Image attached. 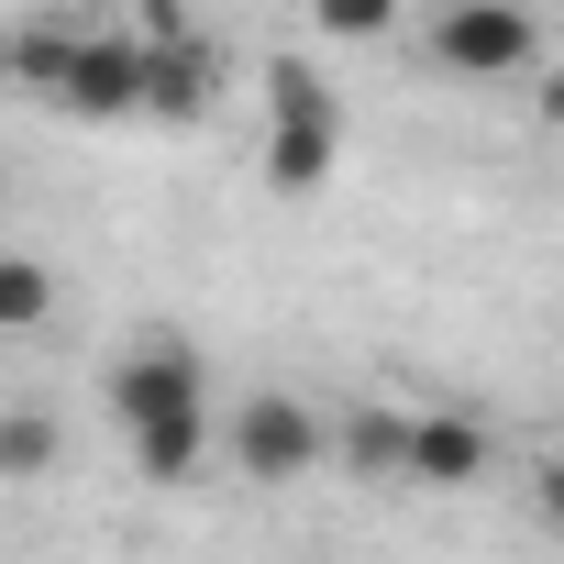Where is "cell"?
<instances>
[{
    "mask_svg": "<svg viewBox=\"0 0 564 564\" xmlns=\"http://www.w3.org/2000/svg\"><path fill=\"white\" fill-rule=\"evenodd\" d=\"M542 509H553V520H564V454H553V465H542Z\"/></svg>",
    "mask_w": 564,
    "mask_h": 564,
    "instance_id": "5bb4252c",
    "label": "cell"
},
{
    "mask_svg": "<svg viewBox=\"0 0 564 564\" xmlns=\"http://www.w3.org/2000/svg\"><path fill=\"white\" fill-rule=\"evenodd\" d=\"M56 311V276L34 265V254H0V344H12V333H34Z\"/></svg>",
    "mask_w": 564,
    "mask_h": 564,
    "instance_id": "7c38bea8",
    "label": "cell"
},
{
    "mask_svg": "<svg viewBox=\"0 0 564 564\" xmlns=\"http://www.w3.org/2000/svg\"><path fill=\"white\" fill-rule=\"evenodd\" d=\"M311 23H322L333 45H388V34H399V0H311Z\"/></svg>",
    "mask_w": 564,
    "mask_h": 564,
    "instance_id": "4fadbf2b",
    "label": "cell"
},
{
    "mask_svg": "<svg viewBox=\"0 0 564 564\" xmlns=\"http://www.w3.org/2000/svg\"><path fill=\"white\" fill-rule=\"evenodd\" d=\"M133 67H144V45H133V34L78 23V34H67V56H56V78H45V111H67V122L111 133V122H133Z\"/></svg>",
    "mask_w": 564,
    "mask_h": 564,
    "instance_id": "5b68a950",
    "label": "cell"
},
{
    "mask_svg": "<svg viewBox=\"0 0 564 564\" xmlns=\"http://www.w3.org/2000/svg\"><path fill=\"white\" fill-rule=\"evenodd\" d=\"M476 476H487V421L410 410V487H476Z\"/></svg>",
    "mask_w": 564,
    "mask_h": 564,
    "instance_id": "52a82bcc",
    "label": "cell"
},
{
    "mask_svg": "<svg viewBox=\"0 0 564 564\" xmlns=\"http://www.w3.org/2000/svg\"><path fill=\"white\" fill-rule=\"evenodd\" d=\"M333 465L366 476V487H410V421H399V410H355V421H333Z\"/></svg>",
    "mask_w": 564,
    "mask_h": 564,
    "instance_id": "ba28073f",
    "label": "cell"
},
{
    "mask_svg": "<svg viewBox=\"0 0 564 564\" xmlns=\"http://www.w3.org/2000/svg\"><path fill=\"white\" fill-rule=\"evenodd\" d=\"M421 45H432L454 78H531V67H542V23H531V0H443Z\"/></svg>",
    "mask_w": 564,
    "mask_h": 564,
    "instance_id": "277c9868",
    "label": "cell"
},
{
    "mask_svg": "<svg viewBox=\"0 0 564 564\" xmlns=\"http://www.w3.org/2000/svg\"><path fill=\"white\" fill-rule=\"evenodd\" d=\"M221 454H232L243 487H300V476H322L333 421H322L311 399H289V388H254V399L221 421Z\"/></svg>",
    "mask_w": 564,
    "mask_h": 564,
    "instance_id": "7a4b0ae2",
    "label": "cell"
},
{
    "mask_svg": "<svg viewBox=\"0 0 564 564\" xmlns=\"http://www.w3.org/2000/svg\"><path fill=\"white\" fill-rule=\"evenodd\" d=\"M133 45H144V67H133V122H155V133H188L199 111H210V45L188 34V12L177 0H144V23H133Z\"/></svg>",
    "mask_w": 564,
    "mask_h": 564,
    "instance_id": "3957f363",
    "label": "cell"
},
{
    "mask_svg": "<svg viewBox=\"0 0 564 564\" xmlns=\"http://www.w3.org/2000/svg\"><path fill=\"white\" fill-rule=\"evenodd\" d=\"M344 166V100L311 56H265V188L276 199H311Z\"/></svg>",
    "mask_w": 564,
    "mask_h": 564,
    "instance_id": "6da1fadb",
    "label": "cell"
},
{
    "mask_svg": "<svg viewBox=\"0 0 564 564\" xmlns=\"http://www.w3.org/2000/svg\"><path fill=\"white\" fill-rule=\"evenodd\" d=\"M56 454H67V432H56L45 410H0V476H12V487L56 476Z\"/></svg>",
    "mask_w": 564,
    "mask_h": 564,
    "instance_id": "30bf717a",
    "label": "cell"
},
{
    "mask_svg": "<svg viewBox=\"0 0 564 564\" xmlns=\"http://www.w3.org/2000/svg\"><path fill=\"white\" fill-rule=\"evenodd\" d=\"M199 454H210V410H155V421H133V476L188 487V476H199Z\"/></svg>",
    "mask_w": 564,
    "mask_h": 564,
    "instance_id": "9c48e42d",
    "label": "cell"
},
{
    "mask_svg": "<svg viewBox=\"0 0 564 564\" xmlns=\"http://www.w3.org/2000/svg\"><path fill=\"white\" fill-rule=\"evenodd\" d=\"M199 388H210V377H199L188 344H133V355L111 366V421L133 432V421H155V410H210Z\"/></svg>",
    "mask_w": 564,
    "mask_h": 564,
    "instance_id": "8992f818",
    "label": "cell"
},
{
    "mask_svg": "<svg viewBox=\"0 0 564 564\" xmlns=\"http://www.w3.org/2000/svg\"><path fill=\"white\" fill-rule=\"evenodd\" d=\"M67 34H78V23H12V34H0V78H12V89H34V100H45V78H56V56H67Z\"/></svg>",
    "mask_w": 564,
    "mask_h": 564,
    "instance_id": "8fae6325",
    "label": "cell"
}]
</instances>
